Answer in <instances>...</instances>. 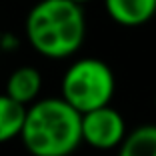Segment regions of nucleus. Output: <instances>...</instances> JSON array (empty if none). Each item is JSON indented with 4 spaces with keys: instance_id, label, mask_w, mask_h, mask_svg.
<instances>
[{
    "instance_id": "obj_1",
    "label": "nucleus",
    "mask_w": 156,
    "mask_h": 156,
    "mask_svg": "<svg viewBox=\"0 0 156 156\" xmlns=\"http://www.w3.org/2000/svg\"><path fill=\"white\" fill-rule=\"evenodd\" d=\"M24 30L38 54L52 60L68 58L86 36L82 6L72 0H40L28 12Z\"/></svg>"
},
{
    "instance_id": "obj_2",
    "label": "nucleus",
    "mask_w": 156,
    "mask_h": 156,
    "mask_svg": "<svg viewBox=\"0 0 156 156\" xmlns=\"http://www.w3.org/2000/svg\"><path fill=\"white\" fill-rule=\"evenodd\" d=\"M80 120L62 98H42L26 108L20 140L32 156H70L82 142Z\"/></svg>"
},
{
    "instance_id": "obj_3",
    "label": "nucleus",
    "mask_w": 156,
    "mask_h": 156,
    "mask_svg": "<svg viewBox=\"0 0 156 156\" xmlns=\"http://www.w3.org/2000/svg\"><path fill=\"white\" fill-rule=\"evenodd\" d=\"M114 72L98 58H80L62 76V100L78 114L110 106L114 96Z\"/></svg>"
},
{
    "instance_id": "obj_4",
    "label": "nucleus",
    "mask_w": 156,
    "mask_h": 156,
    "mask_svg": "<svg viewBox=\"0 0 156 156\" xmlns=\"http://www.w3.org/2000/svg\"><path fill=\"white\" fill-rule=\"evenodd\" d=\"M80 128H82V142L96 150H110L116 146L120 148L128 134L122 114L112 106H104L82 114Z\"/></svg>"
},
{
    "instance_id": "obj_5",
    "label": "nucleus",
    "mask_w": 156,
    "mask_h": 156,
    "mask_svg": "<svg viewBox=\"0 0 156 156\" xmlns=\"http://www.w3.org/2000/svg\"><path fill=\"white\" fill-rule=\"evenodd\" d=\"M104 8L120 26H142L156 14V0H104Z\"/></svg>"
},
{
    "instance_id": "obj_6",
    "label": "nucleus",
    "mask_w": 156,
    "mask_h": 156,
    "mask_svg": "<svg viewBox=\"0 0 156 156\" xmlns=\"http://www.w3.org/2000/svg\"><path fill=\"white\" fill-rule=\"evenodd\" d=\"M42 88V76L34 66H20L6 80V96L22 106H30L36 102Z\"/></svg>"
},
{
    "instance_id": "obj_7",
    "label": "nucleus",
    "mask_w": 156,
    "mask_h": 156,
    "mask_svg": "<svg viewBox=\"0 0 156 156\" xmlns=\"http://www.w3.org/2000/svg\"><path fill=\"white\" fill-rule=\"evenodd\" d=\"M26 118V106L14 102L6 94H0V144L20 136Z\"/></svg>"
},
{
    "instance_id": "obj_8",
    "label": "nucleus",
    "mask_w": 156,
    "mask_h": 156,
    "mask_svg": "<svg viewBox=\"0 0 156 156\" xmlns=\"http://www.w3.org/2000/svg\"><path fill=\"white\" fill-rule=\"evenodd\" d=\"M118 156H156V124H142L128 132Z\"/></svg>"
},
{
    "instance_id": "obj_9",
    "label": "nucleus",
    "mask_w": 156,
    "mask_h": 156,
    "mask_svg": "<svg viewBox=\"0 0 156 156\" xmlns=\"http://www.w3.org/2000/svg\"><path fill=\"white\" fill-rule=\"evenodd\" d=\"M72 2H74V4H78V6H80V4H84V2H90V0H72Z\"/></svg>"
},
{
    "instance_id": "obj_10",
    "label": "nucleus",
    "mask_w": 156,
    "mask_h": 156,
    "mask_svg": "<svg viewBox=\"0 0 156 156\" xmlns=\"http://www.w3.org/2000/svg\"><path fill=\"white\" fill-rule=\"evenodd\" d=\"M154 106H156V98H154Z\"/></svg>"
}]
</instances>
